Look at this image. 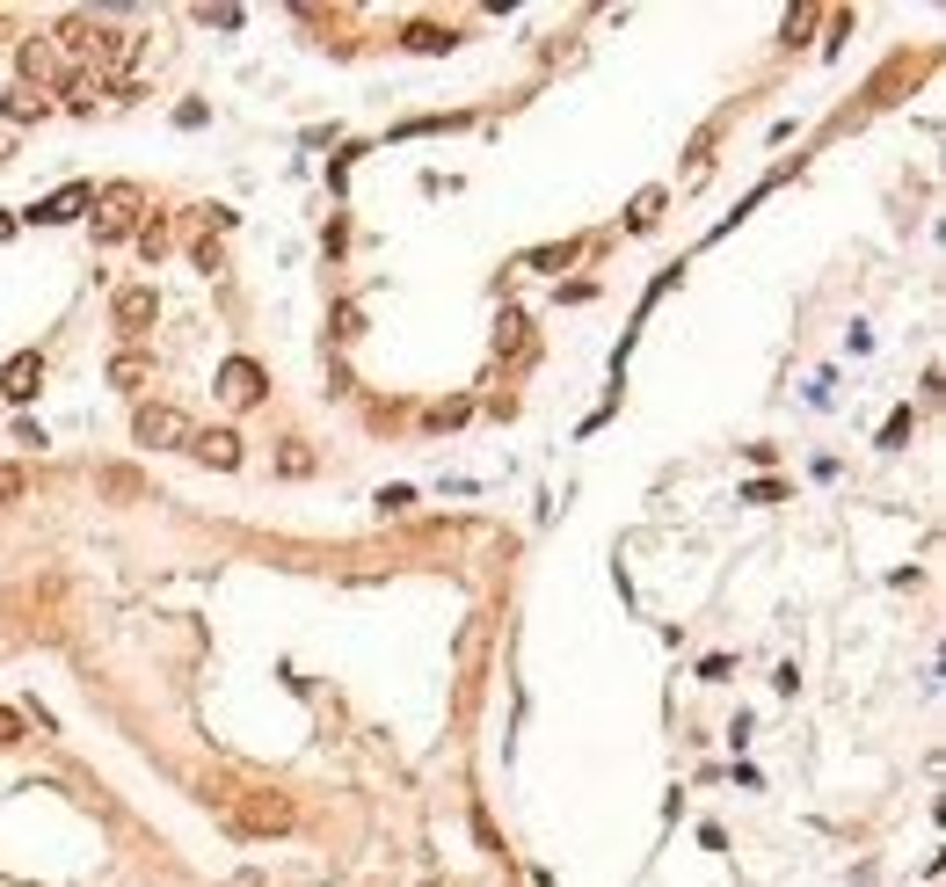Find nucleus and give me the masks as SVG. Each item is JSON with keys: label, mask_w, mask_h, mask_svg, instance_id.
Returning <instances> with one entry per match:
<instances>
[{"label": "nucleus", "mask_w": 946, "mask_h": 887, "mask_svg": "<svg viewBox=\"0 0 946 887\" xmlns=\"http://www.w3.org/2000/svg\"><path fill=\"white\" fill-rule=\"evenodd\" d=\"M139 212H146L139 182H110V190L96 197V240H102V248H110V240H131V233H139Z\"/></svg>", "instance_id": "f257e3e1"}, {"label": "nucleus", "mask_w": 946, "mask_h": 887, "mask_svg": "<svg viewBox=\"0 0 946 887\" xmlns=\"http://www.w3.org/2000/svg\"><path fill=\"white\" fill-rule=\"evenodd\" d=\"M131 430H139V444H153V452H190V415L168 408V401H139V415H131Z\"/></svg>", "instance_id": "f03ea898"}, {"label": "nucleus", "mask_w": 946, "mask_h": 887, "mask_svg": "<svg viewBox=\"0 0 946 887\" xmlns=\"http://www.w3.org/2000/svg\"><path fill=\"white\" fill-rule=\"evenodd\" d=\"M299 822V808H291L285 793H248L241 808H234V829H248V837H263V829H291Z\"/></svg>", "instance_id": "7ed1b4c3"}, {"label": "nucleus", "mask_w": 946, "mask_h": 887, "mask_svg": "<svg viewBox=\"0 0 946 887\" xmlns=\"http://www.w3.org/2000/svg\"><path fill=\"white\" fill-rule=\"evenodd\" d=\"M218 401H226V408H255V401H263V364L255 357H226L218 364Z\"/></svg>", "instance_id": "20e7f679"}, {"label": "nucleus", "mask_w": 946, "mask_h": 887, "mask_svg": "<svg viewBox=\"0 0 946 887\" xmlns=\"http://www.w3.org/2000/svg\"><path fill=\"white\" fill-rule=\"evenodd\" d=\"M37 385H45V357H37V350H15V357L0 364V393H8V401H29Z\"/></svg>", "instance_id": "39448f33"}, {"label": "nucleus", "mask_w": 946, "mask_h": 887, "mask_svg": "<svg viewBox=\"0 0 946 887\" xmlns=\"http://www.w3.org/2000/svg\"><path fill=\"white\" fill-rule=\"evenodd\" d=\"M88 204H96V190H88V182H66V190L45 197V204H37L29 218H37V226H66V218H80Z\"/></svg>", "instance_id": "423d86ee"}, {"label": "nucleus", "mask_w": 946, "mask_h": 887, "mask_svg": "<svg viewBox=\"0 0 946 887\" xmlns=\"http://www.w3.org/2000/svg\"><path fill=\"white\" fill-rule=\"evenodd\" d=\"M153 313H161L153 284H131V291H117V328H124V335H146V328H153Z\"/></svg>", "instance_id": "0eeeda50"}, {"label": "nucleus", "mask_w": 946, "mask_h": 887, "mask_svg": "<svg viewBox=\"0 0 946 887\" xmlns=\"http://www.w3.org/2000/svg\"><path fill=\"white\" fill-rule=\"evenodd\" d=\"M190 452L204 458V466H218V473H234V466H241V436H234V430H197Z\"/></svg>", "instance_id": "6e6552de"}, {"label": "nucleus", "mask_w": 946, "mask_h": 887, "mask_svg": "<svg viewBox=\"0 0 946 887\" xmlns=\"http://www.w3.org/2000/svg\"><path fill=\"white\" fill-rule=\"evenodd\" d=\"M146 379H153V357H139V350H117V357H110V385H117V393H139Z\"/></svg>", "instance_id": "1a4fd4ad"}, {"label": "nucleus", "mask_w": 946, "mask_h": 887, "mask_svg": "<svg viewBox=\"0 0 946 887\" xmlns=\"http://www.w3.org/2000/svg\"><path fill=\"white\" fill-rule=\"evenodd\" d=\"M459 45V29H444V23H408V51H452Z\"/></svg>", "instance_id": "9d476101"}, {"label": "nucleus", "mask_w": 946, "mask_h": 887, "mask_svg": "<svg viewBox=\"0 0 946 887\" xmlns=\"http://www.w3.org/2000/svg\"><path fill=\"white\" fill-rule=\"evenodd\" d=\"M102 495H117V503H131V495H146V480L131 473V466H110V473H102Z\"/></svg>", "instance_id": "9b49d317"}, {"label": "nucleus", "mask_w": 946, "mask_h": 887, "mask_svg": "<svg viewBox=\"0 0 946 887\" xmlns=\"http://www.w3.org/2000/svg\"><path fill=\"white\" fill-rule=\"evenodd\" d=\"M51 102L45 96H29V88H8V124H29V117H45Z\"/></svg>", "instance_id": "f8f14e48"}, {"label": "nucleus", "mask_w": 946, "mask_h": 887, "mask_svg": "<svg viewBox=\"0 0 946 887\" xmlns=\"http://www.w3.org/2000/svg\"><path fill=\"white\" fill-rule=\"evenodd\" d=\"M655 218H663V190H641V197H633V212H627V226H633V233H648Z\"/></svg>", "instance_id": "ddd939ff"}, {"label": "nucleus", "mask_w": 946, "mask_h": 887, "mask_svg": "<svg viewBox=\"0 0 946 887\" xmlns=\"http://www.w3.org/2000/svg\"><path fill=\"white\" fill-rule=\"evenodd\" d=\"M96 96H102V73H66V102L73 110H88Z\"/></svg>", "instance_id": "4468645a"}, {"label": "nucleus", "mask_w": 946, "mask_h": 887, "mask_svg": "<svg viewBox=\"0 0 946 887\" xmlns=\"http://www.w3.org/2000/svg\"><path fill=\"white\" fill-rule=\"evenodd\" d=\"M51 73H59V66H51V51H45V45H29V51H23V88H29V80L45 88Z\"/></svg>", "instance_id": "2eb2a0df"}, {"label": "nucleus", "mask_w": 946, "mask_h": 887, "mask_svg": "<svg viewBox=\"0 0 946 887\" xmlns=\"http://www.w3.org/2000/svg\"><path fill=\"white\" fill-rule=\"evenodd\" d=\"M576 255H582L576 240H560V248H539V255H532V269H568Z\"/></svg>", "instance_id": "dca6fc26"}, {"label": "nucleus", "mask_w": 946, "mask_h": 887, "mask_svg": "<svg viewBox=\"0 0 946 887\" xmlns=\"http://www.w3.org/2000/svg\"><path fill=\"white\" fill-rule=\"evenodd\" d=\"M139 248H146V263H161V248H168V226H161V218H146V226H139Z\"/></svg>", "instance_id": "f3484780"}, {"label": "nucleus", "mask_w": 946, "mask_h": 887, "mask_svg": "<svg viewBox=\"0 0 946 887\" xmlns=\"http://www.w3.org/2000/svg\"><path fill=\"white\" fill-rule=\"evenodd\" d=\"M277 466H285L291 480H306V473H314V452H306V444H285V458H277Z\"/></svg>", "instance_id": "a211bd4d"}, {"label": "nucleus", "mask_w": 946, "mask_h": 887, "mask_svg": "<svg viewBox=\"0 0 946 887\" xmlns=\"http://www.w3.org/2000/svg\"><path fill=\"white\" fill-rule=\"evenodd\" d=\"M8 743H23V713H15V706H0V749Z\"/></svg>", "instance_id": "6ab92c4d"}, {"label": "nucleus", "mask_w": 946, "mask_h": 887, "mask_svg": "<svg viewBox=\"0 0 946 887\" xmlns=\"http://www.w3.org/2000/svg\"><path fill=\"white\" fill-rule=\"evenodd\" d=\"M816 23V8H786V45H800V29Z\"/></svg>", "instance_id": "aec40b11"}, {"label": "nucleus", "mask_w": 946, "mask_h": 887, "mask_svg": "<svg viewBox=\"0 0 946 887\" xmlns=\"http://www.w3.org/2000/svg\"><path fill=\"white\" fill-rule=\"evenodd\" d=\"M23 495V466H0V503H15Z\"/></svg>", "instance_id": "412c9836"}, {"label": "nucleus", "mask_w": 946, "mask_h": 887, "mask_svg": "<svg viewBox=\"0 0 946 887\" xmlns=\"http://www.w3.org/2000/svg\"><path fill=\"white\" fill-rule=\"evenodd\" d=\"M8 233H15V218H8V212H0V240H8Z\"/></svg>", "instance_id": "4be33fe9"}]
</instances>
